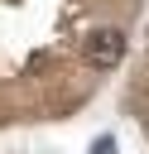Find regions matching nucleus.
I'll return each instance as SVG.
<instances>
[{"mask_svg":"<svg viewBox=\"0 0 149 154\" xmlns=\"http://www.w3.org/2000/svg\"><path fill=\"white\" fill-rule=\"evenodd\" d=\"M120 58H125V34L120 29H96L87 38V63L91 67H115Z\"/></svg>","mask_w":149,"mask_h":154,"instance_id":"f257e3e1","label":"nucleus"}]
</instances>
